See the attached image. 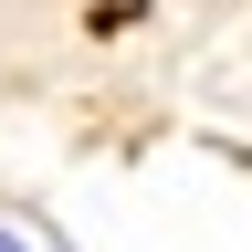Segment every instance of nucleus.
Here are the masks:
<instances>
[{
  "label": "nucleus",
  "instance_id": "f257e3e1",
  "mask_svg": "<svg viewBox=\"0 0 252 252\" xmlns=\"http://www.w3.org/2000/svg\"><path fill=\"white\" fill-rule=\"evenodd\" d=\"M0 252H21V231H0Z\"/></svg>",
  "mask_w": 252,
  "mask_h": 252
}]
</instances>
